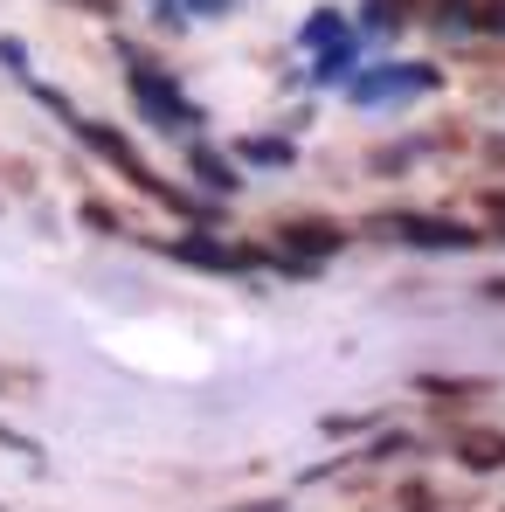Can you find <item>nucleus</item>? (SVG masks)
<instances>
[{"label": "nucleus", "mask_w": 505, "mask_h": 512, "mask_svg": "<svg viewBox=\"0 0 505 512\" xmlns=\"http://www.w3.org/2000/svg\"><path fill=\"white\" fill-rule=\"evenodd\" d=\"M132 90L146 97V111L153 118H167V125H180V118H194V104L173 90V77L167 70H153V63H132Z\"/></svg>", "instance_id": "nucleus-1"}, {"label": "nucleus", "mask_w": 505, "mask_h": 512, "mask_svg": "<svg viewBox=\"0 0 505 512\" xmlns=\"http://www.w3.org/2000/svg\"><path fill=\"white\" fill-rule=\"evenodd\" d=\"M84 139L97 146V153H111V167H118V173H132V180H139L146 194H160V201H180V194H173V187H167V180H160L153 167H139V153H132V146H125L118 132H104V125H84Z\"/></svg>", "instance_id": "nucleus-2"}, {"label": "nucleus", "mask_w": 505, "mask_h": 512, "mask_svg": "<svg viewBox=\"0 0 505 512\" xmlns=\"http://www.w3.org/2000/svg\"><path fill=\"white\" fill-rule=\"evenodd\" d=\"M395 236H409L422 250H471L478 243L464 222H436V215H395Z\"/></svg>", "instance_id": "nucleus-3"}, {"label": "nucleus", "mask_w": 505, "mask_h": 512, "mask_svg": "<svg viewBox=\"0 0 505 512\" xmlns=\"http://www.w3.org/2000/svg\"><path fill=\"white\" fill-rule=\"evenodd\" d=\"M457 457H464L471 471H499L505 464V436L499 429H471V436H457Z\"/></svg>", "instance_id": "nucleus-4"}, {"label": "nucleus", "mask_w": 505, "mask_h": 512, "mask_svg": "<svg viewBox=\"0 0 505 512\" xmlns=\"http://www.w3.org/2000/svg\"><path fill=\"white\" fill-rule=\"evenodd\" d=\"M429 84H436V70H388V77H360L353 97H360V104H374L381 90H429Z\"/></svg>", "instance_id": "nucleus-5"}, {"label": "nucleus", "mask_w": 505, "mask_h": 512, "mask_svg": "<svg viewBox=\"0 0 505 512\" xmlns=\"http://www.w3.org/2000/svg\"><path fill=\"white\" fill-rule=\"evenodd\" d=\"M173 256L208 263V270H243V263H250V256H229V250H215V243H201V236H180V243H173Z\"/></svg>", "instance_id": "nucleus-6"}, {"label": "nucleus", "mask_w": 505, "mask_h": 512, "mask_svg": "<svg viewBox=\"0 0 505 512\" xmlns=\"http://www.w3.org/2000/svg\"><path fill=\"white\" fill-rule=\"evenodd\" d=\"M284 236H291V250H305V256H326V250H339V229H326V222H291Z\"/></svg>", "instance_id": "nucleus-7"}, {"label": "nucleus", "mask_w": 505, "mask_h": 512, "mask_svg": "<svg viewBox=\"0 0 505 512\" xmlns=\"http://www.w3.org/2000/svg\"><path fill=\"white\" fill-rule=\"evenodd\" d=\"M243 153H250V160H263V167H284V160H291V146H284V139H250Z\"/></svg>", "instance_id": "nucleus-8"}, {"label": "nucleus", "mask_w": 505, "mask_h": 512, "mask_svg": "<svg viewBox=\"0 0 505 512\" xmlns=\"http://www.w3.org/2000/svg\"><path fill=\"white\" fill-rule=\"evenodd\" d=\"M194 167H201V180H208V187H229V167H222L215 153H194Z\"/></svg>", "instance_id": "nucleus-9"}, {"label": "nucleus", "mask_w": 505, "mask_h": 512, "mask_svg": "<svg viewBox=\"0 0 505 512\" xmlns=\"http://www.w3.org/2000/svg\"><path fill=\"white\" fill-rule=\"evenodd\" d=\"M339 35V14H312V28H305V42H333Z\"/></svg>", "instance_id": "nucleus-10"}, {"label": "nucleus", "mask_w": 505, "mask_h": 512, "mask_svg": "<svg viewBox=\"0 0 505 512\" xmlns=\"http://www.w3.org/2000/svg\"><path fill=\"white\" fill-rule=\"evenodd\" d=\"M485 28H505V0H492V7H485Z\"/></svg>", "instance_id": "nucleus-11"}, {"label": "nucleus", "mask_w": 505, "mask_h": 512, "mask_svg": "<svg viewBox=\"0 0 505 512\" xmlns=\"http://www.w3.org/2000/svg\"><path fill=\"white\" fill-rule=\"evenodd\" d=\"M236 512H277V506H270V499H263V506H236Z\"/></svg>", "instance_id": "nucleus-12"}, {"label": "nucleus", "mask_w": 505, "mask_h": 512, "mask_svg": "<svg viewBox=\"0 0 505 512\" xmlns=\"http://www.w3.org/2000/svg\"><path fill=\"white\" fill-rule=\"evenodd\" d=\"M194 7H222V0H194Z\"/></svg>", "instance_id": "nucleus-13"}]
</instances>
